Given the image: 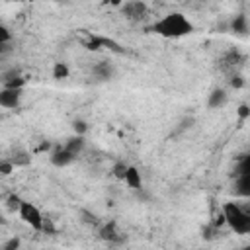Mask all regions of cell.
I'll list each match as a JSON object with an SVG mask.
<instances>
[{"label": "cell", "instance_id": "obj_26", "mask_svg": "<svg viewBox=\"0 0 250 250\" xmlns=\"http://www.w3.org/2000/svg\"><path fill=\"white\" fill-rule=\"evenodd\" d=\"M4 223H6V219H4V215L0 213V225H4Z\"/></svg>", "mask_w": 250, "mask_h": 250}, {"label": "cell", "instance_id": "obj_5", "mask_svg": "<svg viewBox=\"0 0 250 250\" xmlns=\"http://www.w3.org/2000/svg\"><path fill=\"white\" fill-rule=\"evenodd\" d=\"M21 104V88H2L0 90V105L6 109H16Z\"/></svg>", "mask_w": 250, "mask_h": 250}, {"label": "cell", "instance_id": "obj_10", "mask_svg": "<svg viewBox=\"0 0 250 250\" xmlns=\"http://www.w3.org/2000/svg\"><path fill=\"white\" fill-rule=\"evenodd\" d=\"M225 102H227V92H225L223 88H217V90H213V92L209 94L207 105H209L211 109H217V107L225 105Z\"/></svg>", "mask_w": 250, "mask_h": 250}, {"label": "cell", "instance_id": "obj_14", "mask_svg": "<svg viewBox=\"0 0 250 250\" xmlns=\"http://www.w3.org/2000/svg\"><path fill=\"white\" fill-rule=\"evenodd\" d=\"M94 74H98L100 78H109L111 74H113V68H111V64L109 62H100V64H96L94 66Z\"/></svg>", "mask_w": 250, "mask_h": 250}, {"label": "cell", "instance_id": "obj_1", "mask_svg": "<svg viewBox=\"0 0 250 250\" xmlns=\"http://www.w3.org/2000/svg\"><path fill=\"white\" fill-rule=\"evenodd\" d=\"M152 31L168 39H178V37L189 35L193 31V25L182 12H170L152 23Z\"/></svg>", "mask_w": 250, "mask_h": 250}, {"label": "cell", "instance_id": "obj_15", "mask_svg": "<svg viewBox=\"0 0 250 250\" xmlns=\"http://www.w3.org/2000/svg\"><path fill=\"white\" fill-rule=\"evenodd\" d=\"M14 166H25V164H29V160H31V156H27V152H18V154H14L12 158H8Z\"/></svg>", "mask_w": 250, "mask_h": 250}, {"label": "cell", "instance_id": "obj_7", "mask_svg": "<svg viewBox=\"0 0 250 250\" xmlns=\"http://www.w3.org/2000/svg\"><path fill=\"white\" fill-rule=\"evenodd\" d=\"M74 154L72 152H68L64 146L62 148H59V150H55L53 152V156H51V162H53V166H57V168H64V166H68V164H72L74 162Z\"/></svg>", "mask_w": 250, "mask_h": 250}, {"label": "cell", "instance_id": "obj_2", "mask_svg": "<svg viewBox=\"0 0 250 250\" xmlns=\"http://www.w3.org/2000/svg\"><path fill=\"white\" fill-rule=\"evenodd\" d=\"M221 215H223V221L236 234H248L250 232V213L242 205H238L234 201H227L223 205V213Z\"/></svg>", "mask_w": 250, "mask_h": 250}, {"label": "cell", "instance_id": "obj_20", "mask_svg": "<svg viewBox=\"0 0 250 250\" xmlns=\"http://www.w3.org/2000/svg\"><path fill=\"white\" fill-rule=\"evenodd\" d=\"M236 113H238V117H240L242 121H246V119L250 117V107H248L246 104H240L238 109H236Z\"/></svg>", "mask_w": 250, "mask_h": 250}, {"label": "cell", "instance_id": "obj_12", "mask_svg": "<svg viewBox=\"0 0 250 250\" xmlns=\"http://www.w3.org/2000/svg\"><path fill=\"white\" fill-rule=\"evenodd\" d=\"M230 29L234 31V33H240V35H244L246 31H248V20H246V16H234V20L230 21Z\"/></svg>", "mask_w": 250, "mask_h": 250}, {"label": "cell", "instance_id": "obj_18", "mask_svg": "<svg viewBox=\"0 0 250 250\" xmlns=\"http://www.w3.org/2000/svg\"><path fill=\"white\" fill-rule=\"evenodd\" d=\"M72 129H74V133H76V135H82V137H84V133L88 131L86 123H84V121H80V119H76V121L72 123Z\"/></svg>", "mask_w": 250, "mask_h": 250}, {"label": "cell", "instance_id": "obj_4", "mask_svg": "<svg viewBox=\"0 0 250 250\" xmlns=\"http://www.w3.org/2000/svg\"><path fill=\"white\" fill-rule=\"evenodd\" d=\"M121 10H123L125 18L131 20V21H141V20L146 16V6H145V2H141V0L123 2V4H121Z\"/></svg>", "mask_w": 250, "mask_h": 250}, {"label": "cell", "instance_id": "obj_27", "mask_svg": "<svg viewBox=\"0 0 250 250\" xmlns=\"http://www.w3.org/2000/svg\"><path fill=\"white\" fill-rule=\"evenodd\" d=\"M10 2H23V0H10Z\"/></svg>", "mask_w": 250, "mask_h": 250}, {"label": "cell", "instance_id": "obj_25", "mask_svg": "<svg viewBox=\"0 0 250 250\" xmlns=\"http://www.w3.org/2000/svg\"><path fill=\"white\" fill-rule=\"evenodd\" d=\"M105 4H109V6H121L123 4V0H104Z\"/></svg>", "mask_w": 250, "mask_h": 250}, {"label": "cell", "instance_id": "obj_21", "mask_svg": "<svg viewBox=\"0 0 250 250\" xmlns=\"http://www.w3.org/2000/svg\"><path fill=\"white\" fill-rule=\"evenodd\" d=\"M41 232H47V234H53V232H55V227H53L51 219L43 217V227H41Z\"/></svg>", "mask_w": 250, "mask_h": 250}, {"label": "cell", "instance_id": "obj_9", "mask_svg": "<svg viewBox=\"0 0 250 250\" xmlns=\"http://www.w3.org/2000/svg\"><path fill=\"white\" fill-rule=\"evenodd\" d=\"M100 236L104 240H109V242H115V240H121V232L117 230V225L111 221V223H105L102 229H100Z\"/></svg>", "mask_w": 250, "mask_h": 250}, {"label": "cell", "instance_id": "obj_8", "mask_svg": "<svg viewBox=\"0 0 250 250\" xmlns=\"http://www.w3.org/2000/svg\"><path fill=\"white\" fill-rule=\"evenodd\" d=\"M234 191L242 197L250 195V172H242V174H234Z\"/></svg>", "mask_w": 250, "mask_h": 250}, {"label": "cell", "instance_id": "obj_29", "mask_svg": "<svg viewBox=\"0 0 250 250\" xmlns=\"http://www.w3.org/2000/svg\"><path fill=\"white\" fill-rule=\"evenodd\" d=\"M0 53H2V45H0Z\"/></svg>", "mask_w": 250, "mask_h": 250}, {"label": "cell", "instance_id": "obj_13", "mask_svg": "<svg viewBox=\"0 0 250 250\" xmlns=\"http://www.w3.org/2000/svg\"><path fill=\"white\" fill-rule=\"evenodd\" d=\"M68 74H70V70H68L66 62H55L53 64V78L55 80H64V78H68Z\"/></svg>", "mask_w": 250, "mask_h": 250}, {"label": "cell", "instance_id": "obj_3", "mask_svg": "<svg viewBox=\"0 0 250 250\" xmlns=\"http://www.w3.org/2000/svg\"><path fill=\"white\" fill-rule=\"evenodd\" d=\"M18 215H20V219H21L25 225H29L33 230L41 232V227H43V213L39 211L37 205H33L31 201H21L20 207H18Z\"/></svg>", "mask_w": 250, "mask_h": 250}, {"label": "cell", "instance_id": "obj_16", "mask_svg": "<svg viewBox=\"0 0 250 250\" xmlns=\"http://www.w3.org/2000/svg\"><path fill=\"white\" fill-rule=\"evenodd\" d=\"M125 170H127V164L125 162H117L115 166H113V176L117 178V180H123V176H125Z\"/></svg>", "mask_w": 250, "mask_h": 250}, {"label": "cell", "instance_id": "obj_23", "mask_svg": "<svg viewBox=\"0 0 250 250\" xmlns=\"http://www.w3.org/2000/svg\"><path fill=\"white\" fill-rule=\"evenodd\" d=\"M18 246H20V238L14 236V238H10L2 248H4V250H14V248H18Z\"/></svg>", "mask_w": 250, "mask_h": 250}, {"label": "cell", "instance_id": "obj_24", "mask_svg": "<svg viewBox=\"0 0 250 250\" xmlns=\"http://www.w3.org/2000/svg\"><path fill=\"white\" fill-rule=\"evenodd\" d=\"M230 86H232V88H242V86H244V78H242V76H234V78L230 80Z\"/></svg>", "mask_w": 250, "mask_h": 250}, {"label": "cell", "instance_id": "obj_28", "mask_svg": "<svg viewBox=\"0 0 250 250\" xmlns=\"http://www.w3.org/2000/svg\"><path fill=\"white\" fill-rule=\"evenodd\" d=\"M27 2H35V0H27Z\"/></svg>", "mask_w": 250, "mask_h": 250}, {"label": "cell", "instance_id": "obj_17", "mask_svg": "<svg viewBox=\"0 0 250 250\" xmlns=\"http://www.w3.org/2000/svg\"><path fill=\"white\" fill-rule=\"evenodd\" d=\"M14 172V164L10 160H2L0 162V176H8Z\"/></svg>", "mask_w": 250, "mask_h": 250}, {"label": "cell", "instance_id": "obj_11", "mask_svg": "<svg viewBox=\"0 0 250 250\" xmlns=\"http://www.w3.org/2000/svg\"><path fill=\"white\" fill-rule=\"evenodd\" d=\"M84 145H86V141H84V137H82V135H74L72 139H68V141L64 143V148H66L68 152H72L74 156H78V154L82 152V148H84Z\"/></svg>", "mask_w": 250, "mask_h": 250}, {"label": "cell", "instance_id": "obj_6", "mask_svg": "<svg viewBox=\"0 0 250 250\" xmlns=\"http://www.w3.org/2000/svg\"><path fill=\"white\" fill-rule=\"evenodd\" d=\"M123 182H125L131 189H141V188H143V178H141L139 168H137V166H129V164H127V170H125Z\"/></svg>", "mask_w": 250, "mask_h": 250}, {"label": "cell", "instance_id": "obj_22", "mask_svg": "<svg viewBox=\"0 0 250 250\" xmlns=\"http://www.w3.org/2000/svg\"><path fill=\"white\" fill-rule=\"evenodd\" d=\"M20 203H21V199H20L18 195H10V197H8V207H10V209H14V211H18V207H20Z\"/></svg>", "mask_w": 250, "mask_h": 250}, {"label": "cell", "instance_id": "obj_19", "mask_svg": "<svg viewBox=\"0 0 250 250\" xmlns=\"http://www.w3.org/2000/svg\"><path fill=\"white\" fill-rule=\"evenodd\" d=\"M10 39H12V33H10V29H8L6 25H2V23H0V45L8 43Z\"/></svg>", "mask_w": 250, "mask_h": 250}]
</instances>
